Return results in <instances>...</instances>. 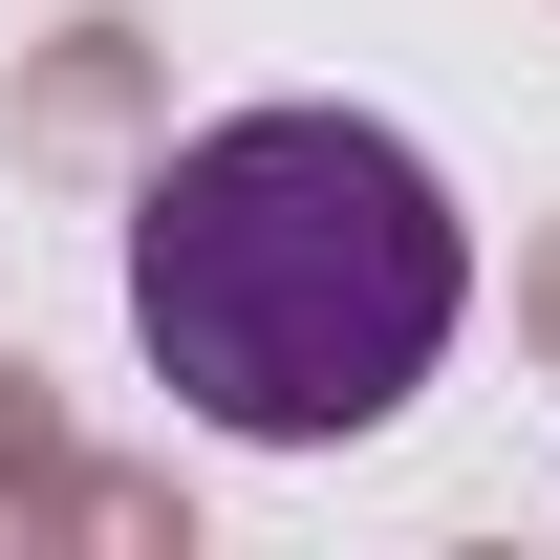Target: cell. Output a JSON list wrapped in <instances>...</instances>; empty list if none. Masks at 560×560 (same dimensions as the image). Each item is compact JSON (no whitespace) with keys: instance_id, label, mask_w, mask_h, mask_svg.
Listing matches in <instances>:
<instances>
[{"instance_id":"cell-1","label":"cell","mask_w":560,"mask_h":560,"mask_svg":"<svg viewBox=\"0 0 560 560\" xmlns=\"http://www.w3.org/2000/svg\"><path fill=\"white\" fill-rule=\"evenodd\" d=\"M475 324V215L366 108H215L130 195V346L237 453H346L453 366Z\"/></svg>"}]
</instances>
